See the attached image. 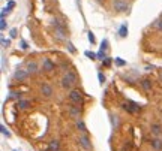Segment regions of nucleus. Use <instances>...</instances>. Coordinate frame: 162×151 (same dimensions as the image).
<instances>
[{
    "label": "nucleus",
    "instance_id": "1",
    "mask_svg": "<svg viewBox=\"0 0 162 151\" xmlns=\"http://www.w3.org/2000/svg\"><path fill=\"white\" fill-rule=\"evenodd\" d=\"M75 82H77V75L72 70H68L63 75V78L60 79V85L63 87V88H71V87L75 85Z\"/></svg>",
    "mask_w": 162,
    "mask_h": 151
},
{
    "label": "nucleus",
    "instance_id": "2",
    "mask_svg": "<svg viewBox=\"0 0 162 151\" xmlns=\"http://www.w3.org/2000/svg\"><path fill=\"white\" fill-rule=\"evenodd\" d=\"M131 8L129 0H113V9L117 14H123V12H128Z\"/></svg>",
    "mask_w": 162,
    "mask_h": 151
},
{
    "label": "nucleus",
    "instance_id": "3",
    "mask_svg": "<svg viewBox=\"0 0 162 151\" xmlns=\"http://www.w3.org/2000/svg\"><path fill=\"white\" fill-rule=\"evenodd\" d=\"M69 100L72 103H75V105H80L81 102H83V94H81V91H78V90H71L69 91Z\"/></svg>",
    "mask_w": 162,
    "mask_h": 151
},
{
    "label": "nucleus",
    "instance_id": "4",
    "mask_svg": "<svg viewBox=\"0 0 162 151\" xmlns=\"http://www.w3.org/2000/svg\"><path fill=\"white\" fill-rule=\"evenodd\" d=\"M122 108L126 111V112H129V114H135V112H138V111H140V106L137 105V103H134V102H131V100H129L128 103H123Z\"/></svg>",
    "mask_w": 162,
    "mask_h": 151
},
{
    "label": "nucleus",
    "instance_id": "5",
    "mask_svg": "<svg viewBox=\"0 0 162 151\" xmlns=\"http://www.w3.org/2000/svg\"><path fill=\"white\" fill-rule=\"evenodd\" d=\"M29 72H27V69H20V70H17L15 73H14V79L15 81H24V79H27L29 78Z\"/></svg>",
    "mask_w": 162,
    "mask_h": 151
},
{
    "label": "nucleus",
    "instance_id": "6",
    "mask_svg": "<svg viewBox=\"0 0 162 151\" xmlns=\"http://www.w3.org/2000/svg\"><path fill=\"white\" fill-rule=\"evenodd\" d=\"M41 94L45 96V97H51V96H53V87H51V84L44 82V84L41 85Z\"/></svg>",
    "mask_w": 162,
    "mask_h": 151
},
{
    "label": "nucleus",
    "instance_id": "7",
    "mask_svg": "<svg viewBox=\"0 0 162 151\" xmlns=\"http://www.w3.org/2000/svg\"><path fill=\"white\" fill-rule=\"evenodd\" d=\"M150 133H152L155 138H159V136L162 135V126H161L159 123L152 124V127H150Z\"/></svg>",
    "mask_w": 162,
    "mask_h": 151
},
{
    "label": "nucleus",
    "instance_id": "8",
    "mask_svg": "<svg viewBox=\"0 0 162 151\" xmlns=\"http://www.w3.org/2000/svg\"><path fill=\"white\" fill-rule=\"evenodd\" d=\"M42 69L45 72H53L54 70V63L50 60V58H44L42 60Z\"/></svg>",
    "mask_w": 162,
    "mask_h": 151
},
{
    "label": "nucleus",
    "instance_id": "9",
    "mask_svg": "<svg viewBox=\"0 0 162 151\" xmlns=\"http://www.w3.org/2000/svg\"><path fill=\"white\" fill-rule=\"evenodd\" d=\"M26 69H27L29 73H38L39 72V65L36 61H29L26 65Z\"/></svg>",
    "mask_w": 162,
    "mask_h": 151
},
{
    "label": "nucleus",
    "instance_id": "10",
    "mask_svg": "<svg viewBox=\"0 0 162 151\" xmlns=\"http://www.w3.org/2000/svg\"><path fill=\"white\" fill-rule=\"evenodd\" d=\"M78 142H80V145L84 148V150H90L92 148V144H90V139L87 138L86 135H83V136H80V139H78Z\"/></svg>",
    "mask_w": 162,
    "mask_h": 151
},
{
    "label": "nucleus",
    "instance_id": "11",
    "mask_svg": "<svg viewBox=\"0 0 162 151\" xmlns=\"http://www.w3.org/2000/svg\"><path fill=\"white\" fill-rule=\"evenodd\" d=\"M150 147L155 151H162V139L161 138H155V139L150 141Z\"/></svg>",
    "mask_w": 162,
    "mask_h": 151
},
{
    "label": "nucleus",
    "instance_id": "12",
    "mask_svg": "<svg viewBox=\"0 0 162 151\" xmlns=\"http://www.w3.org/2000/svg\"><path fill=\"white\" fill-rule=\"evenodd\" d=\"M69 114H71V117L78 118V117L81 115V109H80L77 105H72V106H69Z\"/></svg>",
    "mask_w": 162,
    "mask_h": 151
},
{
    "label": "nucleus",
    "instance_id": "13",
    "mask_svg": "<svg viewBox=\"0 0 162 151\" xmlns=\"http://www.w3.org/2000/svg\"><path fill=\"white\" fill-rule=\"evenodd\" d=\"M29 106H30L29 100H18V103H17V108H18V109H27Z\"/></svg>",
    "mask_w": 162,
    "mask_h": 151
},
{
    "label": "nucleus",
    "instance_id": "14",
    "mask_svg": "<svg viewBox=\"0 0 162 151\" xmlns=\"http://www.w3.org/2000/svg\"><path fill=\"white\" fill-rule=\"evenodd\" d=\"M48 148H50V151H59L60 150V142L59 141H51L50 145H48Z\"/></svg>",
    "mask_w": 162,
    "mask_h": 151
},
{
    "label": "nucleus",
    "instance_id": "15",
    "mask_svg": "<svg viewBox=\"0 0 162 151\" xmlns=\"http://www.w3.org/2000/svg\"><path fill=\"white\" fill-rule=\"evenodd\" d=\"M141 88H143L144 91H149V90L152 88V82L149 81V79H143V81H141Z\"/></svg>",
    "mask_w": 162,
    "mask_h": 151
},
{
    "label": "nucleus",
    "instance_id": "16",
    "mask_svg": "<svg viewBox=\"0 0 162 151\" xmlns=\"http://www.w3.org/2000/svg\"><path fill=\"white\" fill-rule=\"evenodd\" d=\"M119 36L120 37H126L128 36V26H126V22H125L123 26L119 29Z\"/></svg>",
    "mask_w": 162,
    "mask_h": 151
},
{
    "label": "nucleus",
    "instance_id": "17",
    "mask_svg": "<svg viewBox=\"0 0 162 151\" xmlns=\"http://www.w3.org/2000/svg\"><path fill=\"white\" fill-rule=\"evenodd\" d=\"M75 126H77V129H78L80 132H87V129H86V124H84L81 120H77Z\"/></svg>",
    "mask_w": 162,
    "mask_h": 151
},
{
    "label": "nucleus",
    "instance_id": "18",
    "mask_svg": "<svg viewBox=\"0 0 162 151\" xmlns=\"http://www.w3.org/2000/svg\"><path fill=\"white\" fill-rule=\"evenodd\" d=\"M114 65H116V66H119V67H122V66L126 65V61H125L122 57H116V58H114Z\"/></svg>",
    "mask_w": 162,
    "mask_h": 151
},
{
    "label": "nucleus",
    "instance_id": "19",
    "mask_svg": "<svg viewBox=\"0 0 162 151\" xmlns=\"http://www.w3.org/2000/svg\"><path fill=\"white\" fill-rule=\"evenodd\" d=\"M113 63H114V58H110V57H107L105 60H102V65H104L105 67H110Z\"/></svg>",
    "mask_w": 162,
    "mask_h": 151
},
{
    "label": "nucleus",
    "instance_id": "20",
    "mask_svg": "<svg viewBox=\"0 0 162 151\" xmlns=\"http://www.w3.org/2000/svg\"><path fill=\"white\" fill-rule=\"evenodd\" d=\"M132 148H134V144H132V142H126V144H125V145L122 147V150H120V151H131Z\"/></svg>",
    "mask_w": 162,
    "mask_h": 151
},
{
    "label": "nucleus",
    "instance_id": "21",
    "mask_svg": "<svg viewBox=\"0 0 162 151\" xmlns=\"http://www.w3.org/2000/svg\"><path fill=\"white\" fill-rule=\"evenodd\" d=\"M56 34H57L59 39H65V33H62V27L60 26L56 27Z\"/></svg>",
    "mask_w": 162,
    "mask_h": 151
},
{
    "label": "nucleus",
    "instance_id": "22",
    "mask_svg": "<svg viewBox=\"0 0 162 151\" xmlns=\"http://www.w3.org/2000/svg\"><path fill=\"white\" fill-rule=\"evenodd\" d=\"M99 48H101L102 51H107V49H108V41H107V39H104V41L101 42V46H99Z\"/></svg>",
    "mask_w": 162,
    "mask_h": 151
},
{
    "label": "nucleus",
    "instance_id": "23",
    "mask_svg": "<svg viewBox=\"0 0 162 151\" xmlns=\"http://www.w3.org/2000/svg\"><path fill=\"white\" fill-rule=\"evenodd\" d=\"M84 54H86V57H89L90 60H95V58L98 57V54H95V53H92V51H86Z\"/></svg>",
    "mask_w": 162,
    "mask_h": 151
},
{
    "label": "nucleus",
    "instance_id": "24",
    "mask_svg": "<svg viewBox=\"0 0 162 151\" xmlns=\"http://www.w3.org/2000/svg\"><path fill=\"white\" fill-rule=\"evenodd\" d=\"M6 27H8V24H6V21H5V18H2L0 20V30H6Z\"/></svg>",
    "mask_w": 162,
    "mask_h": 151
},
{
    "label": "nucleus",
    "instance_id": "25",
    "mask_svg": "<svg viewBox=\"0 0 162 151\" xmlns=\"http://www.w3.org/2000/svg\"><path fill=\"white\" fill-rule=\"evenodd\" d=\"M98 79H99V84H104L105 82V77L102 72H98Z\"/></svg>",
    "mask_w": 162,
    "mask_h": 151
},
{
    "label": "nucleus",
    "instance_id": "26",
    "mask_svg": "<svg viewBox=\"0 0 162 151\" xmlns=\"http://www.w3.org/2000/svg\"><path fill=\"white\" fill-rule=\"evenodd\" d=\"M0 132H2V133H3V135H5V136H8V138H9V136H11V133H9V132H8V129H6V127H5V126H3V124H2V126H0Z\"/></svg>",
    "mask_w": 162,
    "mask_h": 151
},
{
    "label": "nucleus",
    "instance_id": "27",
    "mask_svg": "<svg viewBox=\"0 0 162 151\" xmlns=\"http://www.w3.org/2000/svg\"><path fill=\"white\" fill-rule=\"evenodd\" d=\"M98 58H99V60H105V58H107L105 51H102V49H99V53H98Z\"/></svg>",
    "mask_w": 162,
    "mask_h": 151
},
{
    "label": "nucleus",
    "instance_id": "28",
    "mask_svg": "<svg viewBox=\"0 0 162 151\" xmlns=\"http://www.w3.org/2000/svg\"><path fill=\"white\" fill-rule=\"evenodd\" d=\"M6 8H8L9 11H11V9H14V8H15V0H9V2H8V6H6Z\"/></svg>",
    "mask_w": 162,
    "mask_h": 151
},
{
    "label": "nucleus",
    "instance_id": "29",
    "mask_svg": "<svg viewBox=\"0 0 162 151\" xmlns=\"http://www.w3.org/2000/svg\"><path fill=\"white\" fill-rule=\"evenodd\" d=\"M8 12H9V9H8V8H3L2 12H0V18H5V17L8 15Z\"/></svg>",
    "mask_w": 162,
    "mask_h": 151
},
{
    "label": "nucleus",
    "instance_id": "30",
    "mask_svg": "<svg viewBox=\"0 0 162 151\" xmlns=\"http://www.w3.org/2000/svg\"><path fill=\"white\" fill-rule=\"evenodd\" d=\"M156 30H159V32H162V20H159V21H156Z\"/></svg>",
    "mask_w": 162,
    "mask_h": 151
},
{
    "label": "nucleus",
    "instance_id": "31",
    "mask_svg": "<svg viewBox=\"0 0 162 151\" xmlns=\"http://www.w3.org/2000/svg\"><path fill=\"white\" fill-rule=\"evenodd\" d=\"M15 36H17V29H11V32H9V37H12V39H14Z\"/></svg>",
    "mask_w": 162,
    "mask_h": 151
},
{
    "label": "nucleus",
    "instance_id": "32",
    "mask_svg": "<svg viewBox=\"0 0 162 151\" xmlns=\"http://www.w3.org/2000/svg\"><path fill=\"white\" fill-rule=\"evenodd\" d=\"M89 41H90V44H95V34H93V32H89Z\"/></svg>",
    "mask_w": 162,
    "mask_h": 151
},
{
    "label": "nucleus",
    "instance_id": "33",
    "mask_svg": "<svg viewBox=\"0 0 162 151\" xmlns=\"http://www.w3.org/2000/svg\"><path fill=\"white\" fill-rule=\"evenodd\" d=\"M20 46H21V49H27V48H29V44H27V42H24V41H21Z\"/></svg>",
    "mask_w": 162,
    "mask_h": 151
},
{
    "label": "nucleus",
    "instance_id": "34",
    "mask_svg": "<svg viewBox=\"0 0 162 151\" xmlns=\"http://www.w3.org/2000/svg\"><path fill=\"white\" fill-rule=\"evenodd\" d=\"M2 44H3L5 46H9V41H8V39H3V37H2Z\"/></svg>",
    "mask_w": 162,
    "mask_h": 151
},
{
    "label": "nucleus",
    "instance_id": "35",
    "mask_svg": "<svg viewBox=\"0 0 162 151\" xmlns=\"http://www.w3.org/2000/svg\"><path fill=\"white\" fill-rule=\"evenodd\" d=\"M69 51H71V53L75 51V48H74V45H72V44H69Z\"/></svg>",
    "mask_w": 162,
    "mask_h": 151
},
{
    "label": "nucleus",
    "instance_id": "36",
    "mask_svg": "<svg viewBox=\"0 0 162 151\" xmlns=\"http://www.w3.org/2000/svg\"><path fill=\"white\" fill-rule=\"evenodd\" d=\"M8 2H9V0H8Z\"/></svg>",
    "mask_w": 162,
    "mask_h": 151
},
{
    "label": "nucleus",
    "instance_id": "37",
    "mask_svg": "<svg viewBox=\"0 0 162 151\" xmlns=\"http://www.w3.org/2000/svg\"><path fill=\"white\" fill-rule=\"evenodd\" d=\"M14 151H15V150H14Z\"/></svg>",
    "mask_w": 162,
    "mask_h": 151
}]
</instances>
